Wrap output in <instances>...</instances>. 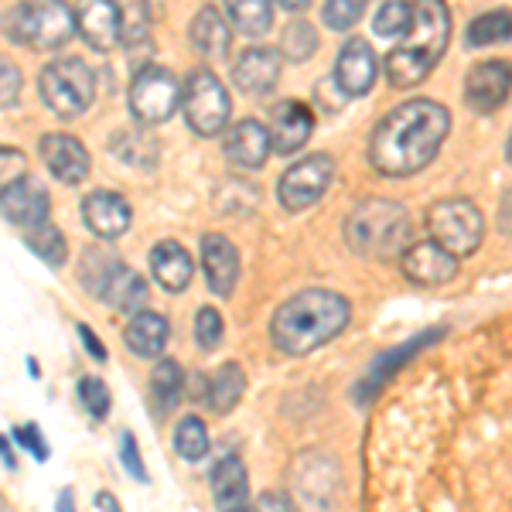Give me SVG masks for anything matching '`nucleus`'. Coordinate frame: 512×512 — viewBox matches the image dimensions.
Wrapping results in <instances>:
<instances>
[{
	"label": "nucleus",
	"mask_w": 512,
	"mask_h": 512,
	"mask_svg": "<svg viewBox=\"0 0 512 512\" xmlns=\"http://www.w3.org/2000/svg\"><path fill=\"white\" fill-rule=\"evenodd\" d=\"M451 130V113L437 99H407L386 113L369 137V164L386 178H407L437 158Z\"/></svg>",
	"instance_id": "obj_1"
},
{
	"label": "nucleus",
	"mask_w": 512,
	"mask_h": 512,
	"mask_svg": "<svg viewBox=\"0 0 512 512\" xmlns=\"http://www.w3.org/2000/svg\"><path fill=\"white\" fill-rule=\"evenodd\" d=\"M352 318V304L328 287H308V291L287 297L274 311L270 338L284 355H308L328 345Z\"/></svg>",
	"instance_id": "obj_2"
},
{
	"label": "nucleus",
	"mask_w": 512,
	"mask_h": 512,
	"mask_svg": "<svg viewBox=\"0 0 512 512\" xmlns=\"http://www.w3.org/2000/svg\"><path fill=\"white\" fill-rule=\"evenodd\" d=\"M448 35H451V18L448 7L437 4V0H427V4L414 7V24L403 35L400 45L386 55V79L396 89H414L420 86L437 59L448 48Z\"/></svg>",
	"instance_id": "obj_3"
},
{
	"label": "nucleus",
	"mask_w": 512,
	"mask_h": 512,
	"mask_svg": "<svg viewBox=\"0 0 512 512\" xmlns=\"http://www.w3.org/2000/svg\"><path fill=\"white\" fill-rule=\"evenodd\" d=\"M345 243L352 253L369 260H386L407 250L410 243V216L393 198H366L345 219Z\"/></svg>",
	"instance_id": "obj_4"
},
{
	"label": "nucleus",
	"mask_w": 512,
	"mask_h": 512,
	"mask_svg": "<svg viewBox=\"0 0 512 512\" xmlns=\"http://www.w3.org/2000/svg\"><path fill=\"white\" fill-rule=\"evenodd\" d=\"M0 28L14 45L59 48L76 35V14L69 4H14L0 18Z\"/></svg>",
	"instance_id": "obj_5"
},
{
	"label": "nucleus",
	"mask_w": 512,
	"mask_h": 512,
	"mask_svg": "<svg viewBox=\"0 0 512 512\" xmlns=\"http://www.w3.org/2000/svg\"><path fill=\"white\" fill-rule=\"evenodd\" d=\"M38 89L45 106L62 120H76L93 106L96 76L82 59H52L41 69Z\"/></svg>",
	"instance_id": "obj_6"
},
{
	"label": "nucleus",
	"mask_w": 512,
	"mask_h": 512,
	"mask_svg": "<svg viewBox=\"0 0 512 512\" xmlns=\"http://www.w3.org/2000/svg\"><path fill=\"white\" fill-rule=\"evenodd\" d=\"M427 233L441 250L461 260V256H472L482 246L485 219L468 198H441L427 209Z\"/></svg>",
	"instance_id": "obj_7"
},
{
	"label": "nucleus",
	"mask_w": 512,
	"mask_h": 512,
	"mask_svg": "<svg viewBox=\"0 0 512 512\" xmlns=\"http://www.w3.org/2000/svg\"><path fill=\"white\" fill-rule=\"evenodd\" d=\"M181 110H185V120L195 134L216 137L226 130L233 106H229V93L216 72L195 69V72H188L185 86H181Z\"/></svg>",
	"instance_id": "obj_8"
},
{
	"label": "nucleus",
	"mask_w": 512,
	"mask_h": 512,
	"mask_svg": "<svg viewBox=\"0 0 512 512\" xmlns=\"http://www.w3.org/2000/svg\"><path fill=\"white\" fill-rule=\"evenodd\" d=\"M130 117L144 127H154V123H164L171 113L181 106V86L175 79V72L164 69V65H140L130 79Z\"/></svg>",
	"instance_id": "obj_9"
},
{
	"label": "nucleus",
	"mask_w": 512,
	"mask_h": 512,
	"mask_svg": "<svg viewBox=\"0 0 512 512\" xmlns=\"http://www.w3.org/2000/svg\"><path fill=\"white\" fill-rule=\"evenodd\" d=\"M335 178V161L328 154H308V158L294 161L277 181V198L287 212H304L315 202H321Z\"/></svg>",
	"instance_id": "obj_10"
},
{
	"label": "nucleus",
	"mask_w": 512,
	"mask_h": 512,
	"mask_svg": "<svg viewBox=\"0 0 512 512\" xmlns=\"http://www.w3.org/2000/svg\"><path fill=\"white\" fill-rule=\"evenodd\" d=\"M48 212H52V198H48L45 185L38 178L24 175L11 181V185H0V216L21 226L24 233L48 222Z\"/></svg>",
	"instance_id": "obj_11"
},
{
	"label": "nucleus",
	"mask_w": 512,
	"mask_h": 512,
	"mask_svg": "<svg viewBox=\"0 0 512 512\" xmlns=\"http://www.w3.org/2000/svg\"><path fill=\"white\" fill-rule=\"evenodd\" d=\"M379 76V55L373 52L366 38H349L335 59V86L345 99L366 96L376 86Z\"/></svg>",
	"instance_id": "obj_12"
},
{
	"label": "nucleus",
	"mask_w": 512,
	"mask_h": 512,
	"mask_svg": "<svg viewBox=\"0 0 512 512\" xmlns=\"http://www.w3.org/2000/svg\"><path fill=\"white\" fill-rule=\"evenodd\" d=\"M512 93V65L502 59L478 62L472 72L465 76V103L475 113H492Z\"/></svg>",
	"instance_id": "obj_13"
},
{
	"label": "nucleus",
	"mask_w": 512,
	"mask_h": 512,
	"mask_svg": "<svg viewBox=\"0 0 512 512\" xmlns=\"http://www.w3.org/2000/svg\"><path fill=\"white\" fill-rule=\"evenodd\" d=\"M82 222L86 229L99 239H117L130 229L134 222V212H130L127 198L120 192H110V188H96L82 198Z\"/></svg>",
	"instance_id": "obj_14"
},
{
	"label": "nucleus",
	"mask_w": 512,
	"mask_h": 512,
	"mask_svg": "<svg viewBox=\"0 0 512 512\" xmlns=\"http://www.w3.org/2000/svg\"><path fill=\"white\" fill-rule=\"evenodd\" d=\"M400 267L414 284H424V287H441L458 277V260H454L448 250H441L434 239L407 246L400 256Z\"/></svg>",
	"instance_id": "obj_15"
},
{
	"label": "nucleus",
	"mask_w": 512,
	"mask_h": 512,
	"mask_svg": "<svg viewBox=\"0 0 512 512\" xmlns=\"http://www.w3.org/2000/svg\"><path fill=\"white\" fill-rule=\"evenodd\" d=\"M38 154L45 161V168L52 171V178H59L62 185H82L89 178V151L69 134H45L38 144Z\"/></svg>",
	"instance_id": "obj_16"
},
{
	"label": "nucleus",
	"mask_w": 512,
	"mask_h": 512,
	"mask_svg": "<svg viewBox=\"0 0 512 512\" xmlns=\"http://www.w3.org/2000/svg\"><path fill=\"white\" fill-rule=\"evenodd\" d=\"M222 151H226L229 164L256 171L267 164L274 144H270V130L263 127L260 120H239L226 130V137H222Z\"/></svg>",
	"instance_id": "obj_17"
},
{
	"label": "nucleus",
	"mask_w": 512,
	"mask_h": 512,
	"mask_svg": "<svg viewBox=\"0 0 512 512\" xmlns=\"http://www.w3.org/2000/svg\"><path fill=\"white\" fill-rule=\"evenodd\" d=\"M209 485L219 512H250V475H246L239 454H222L209 475Z\"/></svg>",
	"instance_id": "obj_18"
},
{
	"label": "nucleus",
	"mask_w": 512,
	"mask_h": 512,
	"mask_svg": "<svg viewBox=\"0 0 512 512\" xmlns=\"http://www.w3.org/2000/svg\"><path fill=\"white\" fill-rule=\"evenodd\" d=\"M76 14V31L96 52H106L120 41V4L110 0H89V4L72 7Z\"/></svg>",
	"instance_id": "obj_19"
},
{
	"label": "nucleus",
	"mask_w": 512,
	"mask_h": 512,
	"mask_svg": "<svg viewBox=\"0 0 512 512\" xmlns=\"http://www.w3.org/2000/svg\"><path fill=\"white\" fill-rule=\"evenodd\" d=\"M311 130H315V113L304 103L287 99V103L274 106V117H270V144H274L277 154L301 151L311 140Z\"/></svg>",
	"instance_id": "obj_20"
},
{
	"label": "nucleus",
	"mask_w": 512,
	"mask_h": 512,
	"mask_svg": "<svg viewBox=\"0 0 512 512\" xmlns=\"http://www.w3.org/2000/svg\"><path fill=\"white\" fill-rule=\"evenodd\" d=\"M202 270L205 284L212 294L229 297L239 280V253L222 233H205L202 236Z\"/></svg>",
	"instance_id": "obj_21"
},
{
	"label": "nucleus",
	"mask_w": 512,
	"mask_h": 512,
	"mask_svg": "<svg viewBox=\"0 0 512 512\" xmlns=\"http://www.w3.org/2000/svg\"><path fill=\"white\" fill-rule=\"evenodd\" d=\"M280 79V52L277 48H263L253 45L239 55V62L233 65V82L243 93L250 96H263L277 86Z\"/></svg>",
	"instance_id": "obj_22"
},
{
	"label": "nucleus",
	"mask_w": 512,
	"mask_h": 512,
	"mask_svg": "<svg viewBox=\"0 0 512 512\" xmlns=\"http://www.w3.org/2000/svg\"><path fill=\"white\" fill-rule=\"evenodd\" d=\"M192 270H195V263L181 243H175V239H161V243H154L151 274L164 291H171V294L185 291V287L192 284Z\"/></svg>",
	"instance_id": "obj_23"
},
{
	"label": "nucleus",
	"mask_w": 512,
	"mask_h": 512,
	"mask_svg": "<svg viewBox=\"0 0 512 512\" xmlns=\"http://www.w3.org/2000/svg\"><path fill=\"white\" fill-rule=\"evenodd\" d=\"M192 45L205 59H226L229 45H233V28H229L226 14L216 7H202L192 18Z\"/></svg>",
	"instance_id": "obj_24"
},
{
	"label": "nucleus",
	"mask_w": 512,
	"mask_h": 512,
	"mask_svg": "<svg viewBox=\"0 0 512 512\" xmlns=\"http://www.w3.org/2000/svg\"><path fill=\"white\" fill-rule=\"evenodd\" d=\"M123 342L140 359H158L164 345H168V318L158 315V311H140V315L130 318Z\"/></svg>",
	"instance_id": "obj_25"
},
{
	"label": "nucleus",
	"mask_w": 512,
	"mask_h": 512,
	"mask_svg": "<svg viewBox=\"0 0 512 512\" xmlns=\"http://www.w3.org/2000/svg\"><path fill=\"white\" fill-rule=\"evenodd\" d=\"M99 297H103L113 311H120V315H140L147 304V284H144V277L134 274L130 267H120L117 274L106 280Z\"/></svg>",
	"instance_id": "obj_26"
},
{
	"label": "nucleus",
	"mask_w": 512,
	"mask_h": 512,
	"mask_svg": "<svg viewBox=\"0 0 512 512\" xmlns=\"http://www.w3.org/2000/svg\"><path fill=\"white\" fill-rule=\"evenodd\" d=\"M246 393V373L239 362H222V366L212 373L209 379V393H205V403L212 407V414H222L226 417L229 410L243 400Z\"/></svg>",
	"instance_id": "obj_27"
},
{
	"label": "nucleus",
	"mask_w": 512,
	"mask_h": 512,
	"mask_svg": "<svg viewBox=\"0 0 512 512\" xmlns=\"http://www.w3.org/2000/svg\"><path fill=\"white\" fill-rule=\"evenodd\" d=\"M181 393H185V369L175 359H158L151 373V396H154V417L164 420L178 407Z\"/></svg>",
	"instance_id": "obj_28"
},
{
	"label": "nucleus",
	"mask_w": 512,
	"mask_h": 512,
	"mask_svg": "<svg viewBox=\"0 0 512 512\" xmlns=\"http://www.w3.org/2000/svg\"><path fill=\"white\" fill-rule=\"evenodd\" d=\"M120 267H123L120 256L113 253L110 246H86V253H82V260H79V280L89 294L99 297L106 287V280L117 274Z\"/></svg>",
	"instance_id": "obj_29"
},
{
	"label": "nucleus",
	"mask_w": 512,
	"mask_h": 512,
	"mask_svg": "<svg viewBox=\"0 0 512 512\" xmlns=\"http://www.w3.org/2000/svg\"><path fill=\"white\" fill-rule=\"evenodd\" d=\"M226 21L239 35L260 38L274 24V7L263 4V0H233V4H226Z\"/></svg>",
	"instance_id": "obj_30"
},
{
	"label": "nucleus",
	"mask_w": 512,
	"mask_h": 512,
	"mask_svg": "<svg viewBox=\"0 0 512 512\" xmlns=\"http://www.w3.org/2000/svg\"><path fill=\"white\" fill-rule=\"evenodd\" d=\"M512 38V11H485L468 24L465 41L472 48H485V45H499V41Z\"/></svg>",
	"instance_id": "obj_31"
},
{
	"label": "nucleus",
	"mask_w": 512,
	"mask_h": 512,
	"mask_svg": "<svg viewBox=\"0 0 512 512\" xmlns=\"http://www.w3.org/2000/svg\"><path fill=\"white\" fill-rule=\"evenodd\" d=\"M171 444H175L178 458H185V461H202L212 448L209 431H205V424L198 417H181L175 424V437H171Z\"/></svg>",
	"instance_id": "obj_32"
},
{
	"label": "nucleus",
	"mask_w": 512,
	"mask_h": 512,
	"mask_svg": "<svg viewBox=\"0 0 512 512\" xmlns=\"http://www.w3.org/2000/svg\"><path fill=\"white\" fill-rule=\"evenodd\" d=\"M24 243H28V250L35 253L38 260H45L48 267H62V263L69 260L65 236L52 226V222H41V226L28 229V233H24Z\"/></svg>",
	"instance_id": "obj_33"
},
{
	"label": "nucleus",
	"mask_w": 512,
	"mask_h": 512,
	"mask_svg": "<svg viewBox=\"0 0 512 512\" xmlns=\"http://www.w3.org/2000/svg\"><path fill=\"white\" fill-rule=\"evenodd\" d=\"M318 48V31L308 21H291L280 35V55L287 62H308Z\"/></svg>",
	"instance_id": "obj_34"
},
{
	"label": "nucleus",
	"mask_w": 512,
	"mask_h": 512,
	"mask_svg": "<svg viewBox=\"0 0 512 512\" xmlns=\"http://www.w3.org/2000/svg\"><path fill=\"white\" fill-rule=\"evenodd\" d=\"M434 338H437V335H431V332H424V335L410 338V342H407V345H400V349L386 352V355H383V359H379V362H376V366H373V369H369V379H366V383H362V386H369V390H376V386H379V383H383V379H386V376H393V373H396V369H400V366H403V362H407V359H410V355H414V352H420V349H424V345H431V342H434Z\"/></svg>",
	"instance_id": "obj_35"
},
{
	"label": "nucleus",
	"mask_w": 512,
	"mask_h": 512,
	"mask_svg": "<svg viewBox=\"0 0 512 512\" xmlns=\"http://www.w3.org/2000/svg\"><path fill=\"white\" fill-rule=\"evenodd\" d=\"M110 151L117 154L120 161L140 164V168H151L154 158H158V147H154L144 134H117L110 144Z\"/></svg>",
	"instance_id": "obj_36"
},
{
	"label": "nucleus",
	"mask_w": 512,
	"mask_h": 512,
	"mask_svg": "<svg viewBox=\"0 0 512 512\" xmlns=\"http://www.w3.org/2000/svg\"><path fill=\"white\" fill-rule=\"evenodd\" d=\"M147 38H151V7L147 4L120 7V41L123 45L134 48Z\"/></svg>",
	"instance_id": "obj_37"
},
{
	"label": "nucleus",
	"mask_w": 512,
	"mask_h": 512,
	"mask_svg": "<svg viewBox=\"0 0 512 512\" xmlns=\"http://www.w3.org/2000/svg\"><path fill=\"white\" fill-rule=\"evenodd\" d=\"M76 393H79L82 410H86V414L93 417V420H106V417H110L113 400H110V390H106L103 379L82 376V379H79V386H76Z\"/></svg>",
	"instance_id": "obj_38"
},
{
	"label": "nucleus",
	"mask_w": 512,
	"mask_h": 512,
	"mask_svg": "<svg viewBox=\"0 0 512 512\" xmlns=\"http://www.w3.org/2000/svg\"><path fill=\"white\" fill-rule=\"evenodd\" d=\"M410 24H414V7H407V4H383L376 11V21H373V28H376V35H383V38H396V35H407L410 31Z\"/></svg>",
	"instance_id": "obj_39"
},
{
	"label": "nucleus",
	"mask_w": 512,
	"mask_h": 512,
	"mask_svg": "<svg viewBox=\"0 0 512 512\" xmlns=\"http://www.w3.org/2000/svg\"><path fill=\"white\" fill-rule=\"evenodd\" d=\"M362 0H332V4L321 7V21L328 24L332 31H349L355 21L362 18Z\"/></svg>",
	"instance_id": "obj_40"
},
{
	"label": "nucleus",
	"mask_w": 512,
	"mask_h": 512,
	"mask_svg": "<svg viewBox=\"0 0 512 512\" xmlns=\"http://www.w3.org/2000/svg\"><path fill=\"white\" fill-rule=\"evenodd\" d=\"M195 342L202 352H212L219 349L222 342V315L216 308H202L195 315Z\"/></svg>",
	"instance_id": "obj_41"
},
{
	"label": "nucleus",
	"mask_w": 512,
	"mask_h": 512,
	"mask_svg": "<svg viewBox=\"0 0 512 512\" xmlns=\"http://www.w3.org/2000/svg\"><path fill=\"white\" fill-rule=\"evenodd\" d=\"M120 461H123V468H127V475H130V478H137V482H151L144 458H140L137 437L130 434V431H123V434H120Z\"/></svg>",
	"instance_id": "obj_42"
},
{
	"label": "nucleus",
	"mask_w": 512,
	"mask_h": 512,
	"mask_svg": "<svg viewBox=\"0 0 512 512\" xmlns=\"http://www.w3.org/2000/svg\"><path fill=\"white\" fill-rule=\"evenodd\" d=\"M11 437H14V444L28 451L35 461H48V444H45V437H41L38 424H18L11 431Z\"/></svg>",
	"instance_id": "obj_43"
},
{
	"label": "nucleus",
	"mask_w": 512,
	"mask_h": 512,
	"mask_svg": "<svg viewBox=\"0 0 512 512\" xmlns=\"http://www.w3.org/2000/svg\"><path fill=\"white\" fill-rule=\"evenodd\" d=\"M18 96H21V69L0 55V106L18 103Z\"/></svg>",
	"instance_id": "obj_44"
},
{
	"label": "nucleus",
	"mask_w": 512,
	"mask_h": 512,
	"mask_svg": "<svg viewBox=\"0 0 512 512\" xmlns=\"http://www.w3.org/2000/svg\"><path fill=\"white\" fill-rule=\"evenodd\" d=\"M18 178H24V154L0 144V181L11 185V181H18Z\"/></svg>",
	"instance_id": "obj_45"
},
{
	"label": "nucleus",
	"mask_w": 512,
	"mask_h": 512,
	"mask_svg": "<svg viewBox=\"0 0 512 512\" xmlns=\"http://www.w3.org/2000/svg\"><path fill=\"white\" fill-rule=\"evenodd\" d=\"M250 512H297V509H294V502L287 499L284 492H263V495H256V499H253Z\"/></svg>",
	"instance_id": "obj_46"
},
{
	"label": "nucleus",
	"mask_w": 512,
	"mask_h": 512,
	"mask_svg": "<svg viewBox=\"0 0 512 512\" xmlns=\"http://www.w3.org/2000/svg\"><path fill=\"white\" fill-rule=\"evenodd\" d=\"M76 332H79V338H82V345H86V352L93 355L96 362H106V345L99 342V338H96V332H93V328L86 325V321H79V325H76Z\"/></svg>",
	"instance_id": "obj_47"
},
{
	"label": "nucleus",
	"mask_w": 512,
	"mask_h": 512,
	"mask_svg": "<svg viewBox=\"0 0 512 512\" xmlns=\"http://www.w3.org/2000/svg\"><path fill=\"white\" fill-rule=\"evenodd\" d=\"M499 229L512 236V192H506V198H502V205H499Z\"/></svg>",
	"instance_id": "obj_48"
},
{
	"label": "nucleus",
	"mask_w": 512,
	"mask_h": 512,
	"mask_svg": "<svg viewBox=\"0 0 512 512\" xmlns=\"http://www.w3.org/2000/svg\"><path fill=\"white\" fill-rule=\"evenodd\" d=\"M0 461H4L7 472H14L18 468V461H14V451H11V437L0 434Z\"/></svg>",
	"instance_id": "obj_49"
},
{
	"label": "nucleus",
	"mask_w": 512,
	"mask_h": 512,
	"mask_svg": "<svg viewBox=\"0 0 512 512\" xmlns=\"http://www.w3.org/2000/svg\"><path fill=\"white\" fill-rule=\"evenodd\" d=\"M55 512H76V495H72V489L59 492V499H55Z\"/></svg>",
	"instance_id": "obj_50"
},
{
	"label": "nucleus",
	"mask_w": 512,
	"mask_h": 512,
	"mask_svg": "<svg viewBox=\"0 0 512 512\" xmlns=\"http://www.w3.org/2000/svg\"><path fill=\"white\" fill-rule=\"evenodd\" d=\"M96 509H99V512H123V509H120V502L113 499L110 492H99V495H96Z\"/></svg>",
	"instance_id": "obj_51"
},
{
	"label": "nucleus",
	"mask_w": 512,
	"mask_h": 512,
	"mask_svg": "<svg viewBox=\"0 0 512 512\" xmlns=\"http://www.w3.org/2000/svg\"><path fill=\"white\" fill-rule=\"evenodd\" d=\"M284 11H304V7H308V0H284Z\"/></svg>",
	"instance_id": "obj_52"
},
{
	"label": "nucleus",
	"mask_w": 512,
	"mask_h": 512,
	"mask_svg": "<svg viewBox=\"0 0 512 512\" xmlns=\"http://www.w3.org/2000/svg\"><path fill=\"white\" fill-rule=\"evenodd\" d=\"M506 158H509V164H512V134H509V144H506Z\"/></svg>",
	"instance_id": "obj_53"
},
{
	"label": "nucleus",
	"mask_w": 512,
	"mask_h": 512,
	"mask_svg": "<svg viewBox=\"0 0 512 512\" xmlns=\"http://www.w3.org/2000/svg\"><path fill=\"white\" fill-rule=\"evenodd\" d=\"M0 512H11V509H7V506H4V502H0Z\"/></svg>",
	"instance_id": "obj_54"
}]
</instances>
